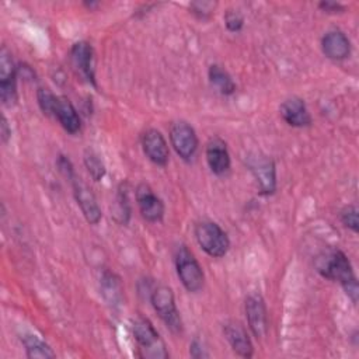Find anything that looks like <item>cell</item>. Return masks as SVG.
I'll use <instances>...</instances> for the list:
<instances>
[{"mask_svg":"<svg viewBox=\"0 0 359 359\" xmlns=\"http://www.w3.org/2000/svg\"><path fill=\"white\" fill-rule=\"evenodd\" d=\"M282 119L293 128H304L311 125V115L306 107V102L300 97H290L285 100L279 107Z\"/></svg>","mask_w":359,"mask_h":359,"instance_id":"cell-14","label":"cell"},{"mask_svg":"<svg viewBox=\"0 0 359 359\" xmlns=\"http://www.w3.org/2000/svg\"><path fill=\"white\" fill-rule=\"evenodd\" d=\"M102 290L105 296L109 294V300L116 302L121 297V292H122L119 279L114 273L105 272L102 276Z\"/></svg>","mask_w":359,"mask_h":359,"instance_id":"cell-24","label":"cell"},{"mask_svg":"<svg viewBox=\"0 0 359 359\" xmlns=\"http://www.w3.org/2000/svg\"><path fill=\"white\" fill-rule=\"evenodd\" d=\"M53 116L59 121L60 126L70 135H76L81 128L80 115L74 108V105L70 102V100L66 97L57 98Z\"/></svg>","mask_w":359,"mask_h":359,"instance_id":"cell-17","label":"cell"},{"mask_svg":"<svg viewBox=\"0 0 359 359\" xmlns=\"http://www.w3.org/2000/svg\"><path fill=\"white\" fill-rule=\"evenodd\" d=\"M316 268L321 276L330 280L339 282L348 297L352 300L353 304H356L359 296V286L352 265L345 252L338 248H332L320 254L316 258Z\"/></svg>","mask_w":359,"mask_h":359,"instance_id":"cell-1","label":"cell"},{"mask_svg":"<svg viewBox=\"0 0 359 359\" xmlns=\"http://www.w3.org/2000/svg\"><path fill=\"white\" fill-rule=\"evenodd\" d=\"M189 355L195 359H202V358H208L209 353L205 351L203 345L198 341V339H194L189 345Z\"/></svg>","mask_w":359,"mask_h":359,"instance_id":"cell-29","label":"cell"},{"mask_svg":"<svg viewBox=\"0 0 359 359\" xmlns=\"http://www.w3.org/2000/svg\"><path fill=\"white\" fill-rule=\"evenodd\" d=\"M57 98L59 97L55 95L49 88H38V91H36L38 105H39L41 111L48 116H53L55 108L57 104Z\"/></svg>","mask_w":359,"mask_h":359,"instance_id":"cell-23","label":"cell"},{"mask_svg":"<svg viewBox=\"0 0 359 359\" xmlns=\"http://www.w3.org/2000/svg\"><path fill=\"white\" fill-rule=\"evenodd\" d=\"M208 77L212 87H215L216 91H219L222 95H231L236 91V83L222 66L219 65L209 66Z\"/></svg>","mask_w":359,"mask_h":359,"instance_id":"cell-19","label":"cell"},{"mask_svg":"<svg viewBox=\"0 0 359 359\" xmlns=\"http://www.w3.org/2000/svg\"><path fill=\"white\" fill-rule=\"evenodd\" d=\"M245 317L252 335L255 338H264L268 332V313L259 293H252L245 299Z\"/></svg>","mask_w":359,"mask_h":359,"instance_id":"cell-9","label":"cell"},{"mask_svg":"<svg viewBox=\"0 0 359 359\" xmlns=\"http://www.w3.org/2000/svg\"><path fill=\"white\" fill-rule=\"evenodd\" d=\"M318 7L325 11V13H330V14H335V13H342L345 10V7L341 4V3H337V1H321L318 4Z\"/></svg>","mask_w":359,"mask_h":359,"instance_id":"cell-30","label":"cell"},{"mask_svg":"<svg viewBox=\"0 0 359 359\" xmlns=\"http://www.w3.org/2000/svg\"><path fill=\"white\" fill-rule=\"evenodd\" d=\"M21 342L25 348L27 356L31 359H50V358L56 356V353L52 351V348L36 335L24 334L21 337Z\"/></svg>","mask_w":359,"mask_h":359,"instance_id":"cell-18","label":"cell"},{"mask_svg":"<svg viewBox=\"0 0 359 359\" xmlns=\"http://www.w3.org/2000/svg\"><path fill=\"white\" fill-rule=\"evenodd\" d=\"M150 302L167 328H170V331L174 334H180L182 331V320L175 304L172 289L165 285L156 286L151 289Z\"/></svg>","mask_w":359,"mask_h":359,"instance_id":"cell-5","label":"cell"},{"mask_svg":"<svg viewBox=\"0 0 359 359\" xmlns=\"http://www.w3.org/2000/svg\"><path fill=\"white\" fill-rule=\"evenodd\" d=\"M170 142L175 153L185 161L194 158L199 146L195 129L185 121H175L171 123Z\"/></svg>","mask_w":359,"mask_h":359,"instance_id":"cell-7","label":"cell"},{"mask_svg":"<svg viewBox=\"0 0 359 359\" xmlns=\"http://www.w3.org/2000/svg\"><path fill=\"white\" fill-rule=\"evenodd\" d=\"M359 210L355 205H348L341 210V222L353 233L359 231Z\"/></svg>","mask_w":359,"mask_h":359,"instance_id":"cell-25","label":"cell"},{"mask_svg":"<svg viewBox=\"0 0 359 359\" xmlns=\"http://www.w3.org/2000/svg\"><path fill=\"white\" fill-rule=\"evenodd\" d=\"M175 269L178 279L182 286L191 292L196 293L203 287L205 275L202 266L199 265L195 255L188 250L187 245H180L175 252Z\"/></svg>","mask_w":359,"mask_h":359,"instance_id":"cell-4","label":"cell"},{"mask_svg":"<svg viewBox=\"0 0 359 359\" xmlns=\"http://www.w3.org/2000/svg\"><path fill=\"white\" fill-rule=\"evenodd\" d=\"M223 334L231 349L241 358H251L254 355L252 342L247 334V330L241 323L230 320L223 324Z\"/></svg>","mask_w":359,"mask_h":359,"instance_id":"cell-13","label":"cell"},{"mask_svg":"<svg viewBox=\"0 0 359 359\" xmlns=\"http://www.w3.org/2000/svg\"><path fill=\"white\" fill-rule=\"evenodd\" d=\"M83 163L88 171V174L91 175V178L94 181H100L104 178L107 170L105 165L102 163V160L100 158V156L91 150V149H86L84 154H83Z\"/></svg>","mask_w":359,"mask_h":359,"instance_id":"cell-21","label":"cell"},{"mask_svg":"<svg viewBox=\"0 0 359 359\" xmlns=\"http://www.w3.org/2000/svg\"><path fill=\"white\" fill-rule=\"evenodd\" d=\"M321 50L331 60H344L351 55V42L342 31L332 29L321 38Z\"/></svg>","mask_w":359,"mask_h":359,"instance_id":"cell-16","label":"cell"},{"mask_svg":"<svg viewBox=\"0 0 359 359\" xmlns=\"http://www.w3.org/2000/svg\"><path fill=\"white\" fill-rule=\"evenodd\" d=\"M194 234L199 247L213 258H222L230 248L227 233L215 222L202 220L195 224Z\"/></svg>","mask_w":359,"mask_h":359,"instance_id":"cell-3","label":"cell"},{"mask_svg":"<svg viewBox=\"0 0 359 359\" xmlns=\"http://www.w3.org/2000/svg\"><path fill=\"white\" fill-rule=\"evenodd\" d=\"M212 7H215L213 3H209V1H202V3H192L191 4V8L194 10L192 13L198 14L201 18H205L210 14L212 11Z\"/></svg>","mask_w":359,"mask_h":359,"instance_id":"cell-28","label":"cell"},{"mask_svg":"<svg viewBox=\"0 0 359 359\" xmlns=\"http://www.w3.org/2000/svg\"><path fill=\"white\" fill-rule=\"evenodd\" d=\"M72 65L74 70L91 86L97 87L95 73H94V50L93 46L86 41H79L73 43L70 49Z\"/></svg>","mask_w":359,"mask_h":359,"instance_id":"cell-11","label":"cell"},{"mask_svg":"<svg viewBox=\"0 0 359 359\" xmlns=\"http://www.w3.org/2000/svg\"><path fill=\"white\" fill-rule=\"evenodd\" d=\"M142 149L146 157L156 165L164 167L170 158L168 144L160 130L150 128L142 135Z\"/></svg>","mask_w":359,"mask_h":359,"instance_id":"cell-12","label":"cell"},{"mask_svg":"<svg viewBox=\"0 0 359 359\" xmlns=\"http://www.w3.org/2000/svg\"><path fill=\"white\" fill-rule=\"evenodd\" d=\"M135 196L136 202L139 206V210L143 216L150 223H157L163 219L164 216V203L163 201L153 192L149 184L140 182L136 189H135Z\"/></svg>","mask_w":359,"mask_h":359,"instance_id":"cell-10","label":"cell"},{"mask_svg":"<svg viewBox=\"0 0 359 359\" xmlns=\"http://www.w3.org/2000/svg\"><path fill=\"white\" fill-rule=\"evenodd\" d=\"M57 167H59V171L67 178V180H72L74 175H76V171L73 168V164L70 163V160L65 156H59L57 158Z\"/></svg>","mask_w":359,"mask_h":359,"instance_id":"cell-27","label":"cell"},{"mask_svg":"<svg viewBox=\"0 0 359 359\" xmlns=\"http://www.w3.org/2000/svg\"><path fill=\"white\" fill-rule=\"evenodd\" d=\"M224 24L230 32H238L244 25V17L237 10H227L224 14Z\"/></svg>","mask_w":359,"mask_h":359,"instance_id":"cell-26","label":"cell"},{"mask_svg":"<svg viewBox=\"0 0 359 359\" xmlns=\"http://www.w3.org/2000/svg\"><path fill=\"white\" fill-rule=\"evenodd\" d=\"M206 163L210 171L216 175H223L230 168V154L224 140L220 137H212L206 143Z\"/></svg>","mask_w":359,"mask_h":359,"instance_id":"cell-15","label":"cell"},{"mask_svg":"<svg viewBox=\"0 0 359 359\" xmlns=\"http://www.w3.org/2000/svg\"><path fill=\"white\" fill-rule=\"evenodd\" d=\"M245 164L254 177L259 194L272 195L276 191V165L275 161L262 153H251Z\"/></svg>","mask_w":359,"mask_h":359,"instance_id":"cell-6","label":"cell"},{"mask_svg":"<svg viewBox=\"0 0 359 359\" xmlns=\"http://www.w3.org/2000/svg\"><path fill=\"white\" fill-rule=\"evenodd\" d=\"M17 76H18V73H17L14 60L11 57V52L6 46H1V50H0V83L17 80Z\"/></svg>","mask_w":359,"mask_h":359,"instance_id":"cell-22","label":"cell"},{"mask_svg":"<svg viewBox=\"0 0 359 359\" xmlns=\"http://www.w3.org/2000/svg\"><path fill=\"white\" fill-rule=\"evenodd\" d=\"M69 181L73 187V194H74L76 202L80 206L81 213L86 217V220L90 224H98V222L102 217V212H101L91 189L81 181L80 177H77V174Z\"/></svg>","mask_w":359,"mask_h":359,"instance_id":"cell-8","label":"cell"},{"mask_svg":"<svg viewBox=\"0 0 359 359\" xmlns=\"http://www.w3.org/2000/svg\"><path fill=\"white\" fill-rule=\"evenodd\" d=\"M0 135H1V140L3 143H7L10 136H11V128L8 126V122L6 119V116H1V123H0Z\"/></svg>","mask_w":359,"mask_h":359,"instance_id":"cell-31","label":"cell"},{"mask_svg":"<svg viewBox=\"0 0 359 359\" xmlns=\"http://www.w3.org/2000/svg\"><path fill=\"white\" fill-rule=\"evenodd\" d=\"M132 334L139 346L142 358L163 359L168 358L165 344L154 325L144 317H136L132 320Z\"/></svg>","mask_w":359,"mask_h":359,"instance_id":"cell-2","label":"cell"},{"mask_svg":"<svg viewBox=\"0 0 359 359\" xmlns=\"http://www.w3.org/2000/svg\"><path fill=\"white\" fill-rule=\"evenodd\" d=\"M130 202H129V189L128 182H122L116 192L115 201V220L121 224H126L130 219Z\"/></svg>","mask_w":359,"mask_h":359,"instance_id":"cell-20","label":"cell"}]
</instances>
